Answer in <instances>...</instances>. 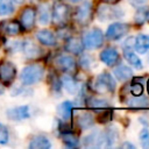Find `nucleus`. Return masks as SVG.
Listing matches in <instances>:
<instances>
[{
    "instance_id": "nucleus-33",
    "label": "nucleus",
    "mask_w": 149,
    "mask_h": 149,
    "mask_svg": "<svg viewBox=\"0 0 149 149\" xmlns=\"http://www.w3.org/2000/svg\"><path fill=\"white\" fill-rule=\"evenodd\" d=\"M139 139H140V142H141L142 147H144V148H148L149 147V130L146 127L140 132Z\"/></svg>"
},
{
    "instance_id": "nucleus-34",
    "label": "nucleus",
    "mask_w": 149,
    "mask_h": 149,
    "mask_svg": "<svg viewBox=\"0 0 149 149\" xmlns=\"http://www.w3.org/2000/svg\"><path fill=\"white\" fill-rule=\"evenodd\" d=\"M143 84L134 81L132 85H129V93H132L133 95H141L143 92Z\"/></svg>"
},
{
    "instance_id": "nucleus-8",
    "label": "nucleus",
    "mask_w": 149,
    "mask_h": 149,
    "mask_svg": "<svg viewBox=\"0 0 149 149\" xmlns=\"http://www.w3.org/2000/svg\"><path fill=\"white\" fill-rule=\"evenodd\" d=\"M83 146L86 148H101L105 147L104 130L94 129L83 139Z\"/></svg>"
},
{
    "instance_id": "nucleus-4",
    "label": "nucleus",
    "mask_w": 149,
    "mask_h": 149,
    "mask_svg": "<svg viewBox=\"0 0 149 149\" xmlns=\"http://www.w3.org/2000/svg\"><path fill=\"white\" fill-rule=\"evenodd\" d=\"M93 14L94 12H93L92 3L90 1H84L76 8L73 13V19L79 26L84 27V26H87L92 21Z\"/></svg>"
},
{
    "instance_id": "nucleus-35",
    "label": "nucleus",
    "mask_w": 149,
    "mask_h": 149,
    "mask_svg": "<svg viewBox=\"0 0 149 149\" xmlns=\"http://www.w3.org/2000/svg\"><path fill=\"white\" fill-rule=\"evenodd\" d=\"M93 61H92V57L90 55H81L80 56V59H79V65L84 69H90L91 65H92Z\"/></svg>"
},
{
    "instance_id": "nucleus-39",
    "label": "nucleus",
    "mask_w": 149,
    "mask_h": 149,
    "mask_svg": "<svg viewBox=\"0 0 149 149\" xmlns=\"http://www.w3.org/2000/svg\"><path fill=\"white\" fill-rule=\"evenodd\" d=\"M104 3H109V5H116L120 0H101Z\"/></svg>"
},
{
    "instance_id": "nucleus-5",
    "label": "nucleus",
    "mask_w": 149,
    "mask_h": 149,
    "mask_svg": "<svg viewBox=\"0 0 149 149\" xmlns=\"http://www.w3.org/2000/svg\"><path fill=\"white\" fill-rule=\"evenodd\" d=\"M97 17L99 21H108L114 19H120L125 15V12L121 8L113 7V5L109 3H101L97 7Z\"/></svg>"
},
{
    "instance_id": "nucleus-2",
    "label": "nucleus",
    "mask_w": 149,
    "mask_h": 149,
    "mask_svg": "<svg viewBox=\"0 0 149 149\" xmlns=\"http://www.w3.org/2000/svg\"><path fill=\"white\" fill-rule=\"evenodd\" d=\"M80 41H81V44L85 49L94 50V49L102 47L104 41H105V36L99 28H92V29L87 30L86 33H84Z\"/></svg>"
},
{
    "instance_id": "nucleus-1",
    "label": "nucleus",
    "mask_w": 149,
    "mask_h": 149,
    "mask_svg": "<svg viewBox=\"0 0 149 149\" xmlns=\"http://www.w3.org/2000/svg\"><path fill=\"white\" fill-rule=\"evenodd\" d=\"M43 74H44L43 65L35 63V64H29L22 69L20 79L24 85H33V84H36L37 81H40L42 79Z\"/></svg>"
},
{
    "instance_id": "nucleus-21",
    "label": "nucleus",
    "mask_w": 149,
    "mask_h": 149,
    "mask_svg": "<svg viewBox=\"0 0 149 149\" xmlns=\"http://www.w3.org/2000/svg\"><path fill=\"white\" fill-rule=\"evenodd\" d=\"M86 106L95 112L109 108V104L107 100L101 99V98H97V97H90L86 99Z\"/></svg>"
},
{
    "instance_id": "nucleus-11",
    "label": "nucleus",
    "mask_w": 149,
    "mask_h": 149,
    "mask_svg": "<svg viewBox=\"0 0 149 149\" xmlns=\"http://www.w3.org/2000/svg\"><path fill=\"white\" fill-rule=\"evenodd\" d=\"M99 58L107 66H115L120 62V54L116 50V48H114V47H107V48H105L100 52Z\"/></svg>"
},
{
    "instance_id": "nucleus-43",
    "label": "nucleus",
    "mask_w": 149,
    "mask_h": 149,
    "mask_svg": "<svg viewBox=\"0 0 149 149\" xmlns=\"http://www.w3.org/2000/svg\"><path fill=\"white\" fill-rule=\"evenodd\" d=\"M147 91H148V94H149V78L147 80Z\"/></svg>"
},
{
    "instance_id": "nucleus-38",
    "label": "nucleus",
    "mask_w": 149,
    "mask_h": 149,
    "mask_svg": "<svg viewBox=\"0 0 149 149\" xmlns=\"http://www.w3.org/2000/svg\"><path fill=\"white\" fill-rule=\"evenodd\" d=\"M121 147H122V148H129V149L132 148V149H135V146H134L133 143L128 142V141H125V142L121 144Z\"/></svg>"
},
{
    "instance_id": "nucleus-24",
    "label": "nucleus",
    "mask_w": 149,
    "mask_h": 149,
    "mask_svg": "<svg viewBox=\"0 0 149 149\" xmlns=\"http://www.w3.org/2000/svg\"><path fill=\"white\" fill-rule=\"evenodd\" d=\"M123 57L128 62L129 65H132L133 68L140 70L143 68L142 65V61L140 59V57L133 51V49H123Z\"/></svg>"
},
{
    "instance_id": "nucleus-41",
    "label": "nucleus",
    "mask_w": 149,
    "mask_h": 149,
    "mask_svg": "<svg viewBox=\"0 0 149 149\" xmlns=\"http://www.w3.org/2000/svg\"><path fill=\"white\" fill-rule=\"evenodd\" d=\"M10 1H13V2H15V3H17V5H20V3H22L24 0H10Z\"/></svg>"
},
{
    "instance_id": "nucleus-6",
    "label": "nucleus",
    "mask_w": 149,
    "mask_h": 149,
    "mask_svg": "<svg viewBox=\"0 0 149 149\" xmlns=\"http://www.w3.org/2000/svg\"><path fill=\"white\" fill-rule=\"evenodd\" d=\"M70 16V7L64 2H55L51 10V19L55 24L64 26Z\"/></svg>"
},
{
    "instance_id": "nucleus-16",
    "label": "nucleus",
    "mask_w": 149,
    "mask_h": 149,
    "mask_svg": "<svg viewBox=\"0 0 149 149\" xmlns=\"http://www.w3.org/2000/svg\"><path fill=\"white\" fill-rule=\"evenodd\" d=\"M61 84L63 86V88L71 95H74L77 94L78 92V84L76 81V79L73 78L72 74H69V73H65L64 76H62L61 78Z\"/></svg>"
},
{
    "instance_id": "nucleus-25",
    "label": "nucleus",
    "mask_w": 149,
    "mask_h": 149,
    "mask_svg": "<svg viewBox=\"0 0 149 149\" xmlns=\"http://www.w3.org/2000/svg\"><path fill=\"white\" fill-rule=\"evenodd\" d=\"M128 106L132 109H143L149 107V99L144 95H134V98L128 100Z\"/></svg>"
},
{
    "instance_id": "nucleus-9",
    "label": "nucleus",
    "mask_w": 149,
    "mask_h": 149,
    "mask_svg": "<svg viewBox=\"0 0 149 149\" xmlns=\"http://www.w3.org/2000/svg\"><path fill=\"white\" fill-rule=\"evenodd\" d=\"M16 76V68L9 61H2L0 63V81L2 84H10Z\"/></svg>"
},
{
    "instance_id": "nucleus-15",
    "label": "nucleus",
    "mask_w": 149,
    "mask_h": 149,
    "mask_svg": "<svg viewBox=\"0 0 149 149\" xmlns=\"http://www.w3.org/2000/svg\"><path fill=\"white\" fill-rule=\"evenodd\" d=\"M36 38L40 43H42L43 45H48V47L56 45V43H57V38H56L55 34L48 29L38 30L36 33Z\"/></svg>"
},
{
    "instance_id": "nucleus-10",
    "label": "nucleus",
    "mask_w": 149,
    "mask_h": 149,
    "mask_svg": "<svg viewBox=\"0 0 149 149\" xmlns=\"http://www.w3.org/2000/svg\"><path fill=\"white\" fill-rule=\"evenodd\" d=\"M56 65L62 70L64 73L73 74L77 71V62L72 56L69 55H61L56 58Z\"/></svg>"
},
{
    "instance_id": "nucleus-27",
    "label": "nucleus",
    "mask_w": 149,
    "mask_h": 149,
    "mask_svg": "<svg viewBox=\"0 0 149 149\" xmlns=\"http://www.w3.org/2000/svg\"><path fill=\"white\" fill-rule=\"evenodd\" d=\"M62 142L69 148H74V147H78L79 144V137L70 130L64 132L62 133Z\"/></svg>"
},
{
    "instance_id": "nucleus-37",
    "label": "nucleus",
    "mask_w": 149,
    "mask_h": 149,
    "mask_svg": "<svg viewBox=\"0 0 149 149\" xmlns=\"http://www.w3.org/2000/svg\"><path fill=\"white\" fill-rule=\"evenodd\" d=\"M147 1L148 0H129V3L134 7H141V6H144Z\"/></svg>"
},
{
    "instance_id": "nucleus-31",
    "label": "nucleus",
    "mask_w": 149,
    "mask_h": 149,
    "mask_svg": "<svg viewBox=\"0 0 149 149\" xmlns=\"http://www.w3.org/2000/svg\"><path fill=\"white\" fill-rule=\"evenodd\" d=\"M21 28H22V26L17 21H9L5 26V31L8 35H17L21 31Z\"/></svg>"
},
{
    "instance_id": "nucleus-28",
    "label": "nucleus",
    "mask_w": 149,
    "mask_h": 149,
    "mask_svg": "<svg viewBox=\"0 0 149 149\" xmlns=\"http://www.w3.org/2000/svg\"><path fill=\"white\" fill-rule=\"evenodd\" d=\"M51 17V12L48 3H41L38 7V21L41 24H48Z\"/></svg>"
},
{
    "instance_id": "nucleus-30",
    "label": "nucleus",
    "mask_w": 149,
    "mask_h": 149,
    "mask_svg": "<svg viewBox=\"0 0 149 149\" xmlns=\"http://www.w3.org/2000/svg\"><path fill=\"white\" fill-rule=\"evenodd\" d=\"M14 12V6L10 0H0V16L10 15Z\"/></svg>"
},
{
    "instance_id": "nucleus-32",
    "label": "nucleus",
    "mask_w": 149,
    "mask_h": 149,
    "mask_svg": "<svg viewBox=\"0 0 149 149\" xmlns=\"http://www.w3.org/2000/svg\"><path fill=\"white\" fill-rule=\"evenodd\" d=\"M98 113H99V115L97 118L98 122H100V123H107V122H109L112 120V111H111V108H106V109L99 111Z\"/></svg>"
},
{
    "instance_id": "nucleus-23",
    "label": "nucleus",
    "mask_w": 149,
    "mask_h": 149,
    "mask_svg": "<svg viewBox=\"0 0 149 149\" xmlns=\"http://www.w3.org/2000/svg\"><path fill=\"white\" fill-rule=\"evenodd\" d=\"M113 73L116 77V79L120 80V81H126V80H128L133 77L132 68L128 66V65H123V64H119V66H116L114 69Z\"/></svg>"
},
{
    "instance_id": "nucleus-42",
    "label": "nucleus",
    "mask_w": 149,
    "mask_h": 149,
    "mask_svg": "<svg viewBox=\"0 0 149 149\" xmlns=\"http://www.w3.org/2000/svg\"><path fill=\"white\" fill-rule=\"evenodd\" d=\"M68 1H70V2H72V3H77V2H80L81 0H68Z\"/></svg>"
},
{
    "instance_id": "nucleus-13",
    "label": "nucleus",
    "mask_w": 149,
    "mask_h": 149,
    "mask_svg": "<svg viewBox=\"0 0 149 149\" xmlns=\"http://www.w3.org/2000/svg\"><path fill=\"white\" fill-rule=\"evenodd\" d=\"M7 118L14 121H20V120H24L28 119L30 116V108L28 105H23V106H17V107H13V108H8L7 112Z\"/></svg>"
},
{
    "instance_id": "nucleus-26",
    "label": "nucleus",
    "mask_w": 149,
    "mask_h": 149,
    "mask_svg": "<svg viewBox=\"0 0 149 149\" xmlns=\"http://www.w3.org/2000/svg\"><path fill=\"white\" fill-rule=\"evenodd\" d=\"M72 108H73V102L65 100L57 106V113L63 120H69L72 114Z\"/></svg>"
},
{
    "instance_id": "nucleus-44",
    "label": "nucleus",
    "mask_w": 149,
    "mask_h": 149,
    "mask_svg": "<svg viewBox=\"0 0 149 149\" xmlns=\"http://www.w3.org/2000/svg\"><path fill=\"white\" fill-rule=\"evenodd\" d=\"M147 20L149 21V12H148V15H147Z\"/></svg>"
},
{
    "instance_id": "nucleus-29",
    "label": "nucleus",
    "mask_w": 149,
    "mask_h": 149,
    "mask_svg": "<svg viewBox=\"0 0 149 149\" xmlns=\"http://www.w3.org/2000/svg\"><path fill=\"white\" fill-rule=\"evenodd\" d=\"M148 12H149V8L148 7H143V6L137 7V9L135 12V15H134V22L137 26H142L147 21Z\"/></svg>"
},
{
    "instance_id": "nucleus-22",
    "label": "nucleus",
    "mask_w": 149,
    "mask_h": 149,
    "mask_svg": "<svg viewBox=\"0 0 149 149\" xmlns=\"http://www.w3.org/2000/svg\"><path fill=\"white\" fill-rule=\"evenodd\" d=\"M50 147H51V142L44 135H36L29 142L30 149H49Z\"/></svg>"
},
{
    "instance_id": "nucleus-19",
    "label": "nucleus",
    "mask_w": 149,
    "mask_h": 149,
    "mask_svg": "<svg viewBox=\"0 0 149 149\" xmlns=\"http://www.w3.org/2000/svg\"><path fill=\"white\" fill-rule=\"evenodd\" d=\"M134 49L139 54H146L149 51V35L139 34L134 38Z\"/></svg>"
},
{
    "instance_id": "nucleus-20",
    "label": "nucleus",
    "mask_w": 149,
    "mask_h": 149,
    "mask_svg": "<svg viewBox=\"0 0 149 149\" xmlns=\"http://www.w3.org/2000/svg\"><path fill=\"white\" fill-rule=\"evenodd\" d=\"M64 49L73 55H78L83 51L84 47L81 44V41L78 40L77 37H73V36H70L66 38V42H65V45H64Z\"/></svg>"
},
{
    "instance_id": "nucleus-3",
    "label": "nucleus",
    "mask_w": 149,
    "mask_h": 149,
    "mask_svg": "<svg viewBox=\"0 0 149 149\" xmlns=\"http://www.w3.org/2000/svg\"><path fill=\"white\" fill-rule=\"evenodd\" d=\"M116 83L113 76L108 72H101L92 84V90L97 93H113L115 91Z\"/></svg>"
},
{
    "instance_id": "nucleus-14",
    "label": "nucleus",
    "mask_w": 149,
    "mask_h": 149,
    "mask_svg": "<svg viewBox=\"0 0 149 149\" xmlns=\"http://www.w3.org/2000/svg\"><path fill=\"white\" fill-rule=\"evenodd\" d=\"M21 50L28 58H37V57L42 56V52H43L42 49L37 44H35L33 41H29V40L22 42Z\"/></svg>"
},
{
    "instance_id": "nucleus-18",
    "label": "nucleus",
    "mask_w": 149,
    "mask_h": 149,
    "mask_svg": "<svg viewBox=\"0 0 149 149\" xmlns=\"http://www.w3.org/2000/svg\"><path fill=\"white\" fill-rule=\"evenodd\" d=\"M119 129L115 126H108L104 130V137H105V147H114L115 143L119 140Z\"/></svg>"
},
{
    "instance_id": "nucleus-40",
    "label": "nucleus",
    "mask_w": 149,
    "mask_h": 149,
    "mask_svg": "<svg viewBox=\"0 0 149 149\" xmlns=\"http://www.w3.org/2000/svg\"><path fill=\"white\" fill-rule=\"evenodd\" d=\"M3 92H5V87H3V85L0 83V95H1Z\"/></svg>"
},
{
    "instance_id": "nucleus-12",
    "label": "nucleus",
    "mask_w": 149,
    "mask_h": 149,
    "mask_svg": "<svg viewBox=\"0 0 149 149\" xmlns=\"http://www.w3.org/2000/svg\"><path fill=\"white\" fill-rule=\"evenodd\" d=\"M36 9L33 8V7H26L22 12H21V15H20V24L29 30L34 27L35 24V20H36Z\"/></svg>"
},
{
    "instance_id": "nucleus-17",
    "label": "nucleus",
    "mask_w": 149,
    "mask_h": 149,
    "mask_svg": "<svg viewBox=\"0 0 149 149\" xmlns=\"http://www.w3.org/2000/svg\"><path fill=\"white\" fill-rule=\"evenodd\" d=\"M76 123L79 127V129L85 130L91 128L94 125V118L90 112H81L76 118Z\"/></svg>"
},
{
    "instance_id": "nucleus-7",
    "label": "nucleus",
    "mask_w": 149,
    "mask_h": 149,
    "mask_svg": "<svg viewBox=\"0 0 149 149\" xmlns=\"http://www.w3.org/2000/svg\"><path fill=\"white\" fill-rule=\"evenodd\" d=\"M130 24L126 22H113L106 30V38L108 41H118L128 34Z\"/></svg>"
},
{
    "instance_id": "nucleus-36",
    "label": "nucleus",
    "mask_w": 149,
    "mask_h": 149,
    "mask_svg": "<svg viewBox=\"0 0 149 149\" xmlns=\"http://www.w3.org/2000/svg\"><path fill=\"white\" fill-rule=\"evenodd\" d=\"M8 139H9L8 130H7L6 126H3L0 122V144H6L8 142Z\"/></svg>"
}]
</instances>
